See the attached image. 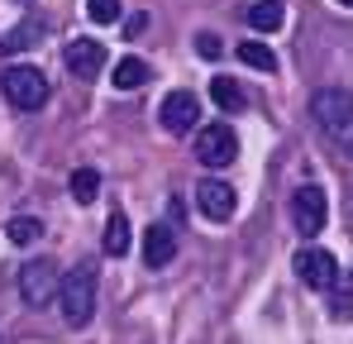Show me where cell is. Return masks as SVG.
Returning <instances> with one entry per match:
<instances>
[{"mask_svg": "<svg viewBox=\"0 0 353 344\" xmlns=\"http://www.w3.org/2000/svg\"><path fill=\"white\" fill-rule=\"evenodd\" d=\"M48 39V24L43 19H24V24H14L5 39H0V53H24V48H34V44H43Z\"/></svg>", "mask_w": 353, "mask_h": 344, "instance_id": "7c38bea8", "label": "cell"}, {"mask_svg": "<svg viewBox=\"0 0 353 344\" xmlns=\"http://www.w3.org/2000/svg\"><path fill=\"white\" fill-rule=\"evenodd\" d=\"M339 5H353V0H339Z\"/></svg>", "mask_w": 353, "mask_h": 344, "instance_id": "603a6c76", "label": "cell"}, {"mask_svg": "<svg viewBox=\"0 0 353 344\" xmlns=\"http://www.w3.org/2000/svg\"><path fill=\"white\" fill-rule=\"evenodd\" d=\"M296 278L310 287V292H334L339 287V263H334V254L330 249H320V244H310V249H301L292 258Z\"/></svg>", "mask_w": 353, "mask_h": 344, "instance_id": "277c9868", "label": "cell"}, {"mask_svg": "<svg viewBox=\"0 0 353 344\" xmlns=\"http://www.w3.org/2000/svg\"><path fill=\"white\" fill-rule=\"evenodd\" d=\"M86 15H91V24H115L119 0H86Z\"/></svg>", "mask_w": 353, "mask_h": 344, "instance_id": "ffe728a7", "label": "cell"}, {"mask_svg": "<svg viewBox=\"0 0 353 344\" xmlns=\"http://www.w3.org/2000/svg\"><path fill=\"white\" fill-rule=\"evenodd\" d=\"M196 158H201V168H230L239 158V139L230 124H205L201 134H196Z\"/></svg>", "mask_w": 353, "mask_h": 344, "instance_id": "5b68a950", "label": "cell"}, {"mask_svg": "<svg viewBox=\"0 0 353 344\" xmlns=\"http://www.w3.org/2000/svg\"><path fill=\"white\" fill-rule=\"evenodd\" d=\"M58 311L62 321L72 325V330H81L86 321H91V311H96V263H77V268H67L58 278Z\"/></svg>", "mask_w": 353, "mask_h": 344, "instance_id": "6da1fadb", "label": "cell"}, {"mask_svg": "<svg viewBox=\"0 0 353 344\" xmlns=\"http://www.w3.org/2000/svg\"><path fill=\"white\" fill-rule=\"evenodd\" d=\"M196 53L205 57V62H215V57L225 53V44H220L215 34H196Z\"/></svg>", "mask_w": 353, "mask_h": 344, "instance_id": "44dd1931", "label": "cell"}, {"mask_svg": "<svg viewBox=\"0 0 353 344\" xmlns=\"http://www.w3.org/2000/svg\"><path fill=\"white\" fill-rule=\"evenodd\" d=\"M67 187H72V196H77L81 206H91V201H96V191H101V172H96V168H77Z\"/></svg>", "mask_w": 353, "mask_h": 344, "instance_id": "2e32d148", "label": "cell"}, {"mask_svg": "<svg viewBox=\"0 0 353 344\" xmlns=\"http://www.w3.org/2000/svg\"><path fill=\"white\" fill-rule=\"evenodd\" d=\"M5 234H10V244H34V239L43 234V220H39V216H14V220L5 225Z\"/></svg>", "mask_w": 353, "mask_h": 344, "instance_id": "d6986e66", "label": "cell"}, {"mask_svg": "<svg viewBox=\"0 0 353 344\" xmlns=\"http://www.w3.org/2000/svg\"><path fill=\"white\" fill-rule=\"evenodd\" d=\"M14 5H29V0H14Z\"/></svg>", "mask_w": 353, "mask_h": 344, "instance_id": "7402d4cb", "label": "cell"}, {"mask_svg": "<svg viewBox=\"0 0 353 344\" xmlns=\"http://www.w3.org/2000/svg\"><path fill=\"white\" fill-rule=\"evenodd\" d=\"M172 254H176V239H172L168 225H148L143 229V263H148V268H168Z\"/></svg>", "mask_w": 353, "mask_h": 344, "instance_id": "8fae6325", "label": "cell"}, {"mask_svg": "<svg viewBox=\"0 0 353 344\" xmlns=\"http://www.w3.org/2000/svg\"><path fill=\"white\" fill-rule=\"evenodd\" d=\"M105 254H110V258H119V254H129V220H124V216H110V220H105Z\"/></svg>", "mask_w": 353, "mask_h": 344, "instance_id": "e0dca14e", "label": "cell"}, {"mask_svg": "<svg viewBox=\"0 0 353 344\" xmlns=\"http://www.w3.org/2000/svg\"><path fill=\"white\" fill-rule=\"evenodd\" d=\"M0 86H5V101H10L14 111H43V106H48V77H43L39 67H29V62L5 67Z\"/></svg>", "mask_w": 353, "mask_h": 344, "instance_id": "7a4b0ae2", "label": "cell"}, {"mask_svg": "<svg viewBox=\"0 0 353 344\" xmlns=\"http://www.w3.org/2000/svg\"><path fill=\"white\" fill-rule=\"evenodd\" d=\"M53 292H58V268H53V258H29V263L19 268V296H24V306H48Z\"/></svg>", "mask_w": 353, "mask_h": 344, "instance_id": "8992f818", "label": "cell"}, {"mask_svg": "<svg viewBox=\"0 0 353 344\" xmlns=\"http://www.w3.org/2000/svg\"><path fill=\"white\" fill-rule=\"evenodd\" d=\"M292 220L301 234H320L325 220H330V201H325V191L320 187H301L292 196Z\"/></svg>", "mask_w": 353, "mask_h": 344, "instance_id": "ba28073f", "label": "cell"}, {"mask_svg": "<svg viewBox=\"0 0 353 344\" xmlns=\"http://www.w3.org/2000/svg\"><path fill=\"white\" fill-rule=\"evenodd\" d=\"M196 120H201V101H196L191 91H172V96H163V106H158V124H163L168 134H191Z\"/></svg>", "mask_w": 353, "mask_h": 344, "instance_id": "52a82bcc", "label": "cell"}, {"mask_svg": "<svg viewBox=\"0 0 353 344\" xmlns=\"http://www.w3.org/2000/svg\"><path fill=\"white\" fill-rule=\"evenodd\" d=\"M148 82V62L143 57H119L115 62V91H139Z\"/></svg>", "mask_w": 353, "mask_h": 344, "instance_id": "5bb4252c", "label": "cell"}, {"mask_svg": "<svg viewBox=\"0 0 353 344\" xmlns=\"http://www.w3.org/2000/svg\"><path fill=\"white\" fill-rule=\"evenodd\" d=\"M243 19H248V29H258V34H272V29H282V19H287V5H282V0H253Z\"/></svg>", "mask_w": 353, "mask_h": 344, "instance_id": "4fadbf2b", "label": "cell"}, {"mask_svg": "<svg viewBox=\"0 0 353 344\" xmlns=\"http://www.w3.org/2000/svg\"><path fill=\"white\" fill-rule=\"evenodd\" d=\"M101 67H105V44H96V39H72L67 44V72L72 77L91 82Z\"/></svg>", "mask_w": 353, "mask_h": 344, "instance_id": "30bf717a", "label": "cell"}, {"mask_svg": "<svg viewBox=\"0 0 353 344\" xmlns=\"http://www.w3.org/2000/svg\"><path fill=\"white\" fill-rule=\"evenodd\" d=\"M196 211H201L205 220H230V216H234V187L220 182V177H201V187H196Z\"/></svg>", "mask_w": 353, "mask_h": 344, "instance_id": "9c48e42d", "label": "cell"}, {"mask_svg": "<svg viewBox=\"0 0 353 344\" xmlns=\"http://www.w3.org/2000/svg\"><path fill=\"white\" fill-rule=\"evenodd\" d=\"M210 101L225 115H234V111H243V86H239L234 77H215V82H210Z\"/></svg>", "mask_w": 353, "mask_h": 344, "instance_id": "9a60e30c", "label": "cell"}, {"mask_svg": "<svg viewBox=\"0 0 353 344\" xmlns=\"http://www.w3.org/2000/svg\"><path fill=\"white\" fill-rule=\"evenodd\" d=\"M239 62L243 67H258V72H272L277 67V53L268 44H239Z\"/></svg>", "mask_w": 353, "mask_h": 344, "instance_id": "ac0fdd59", "label": "cell"}, {"mask_svg": "<svg viewBox=\"0 0 353 344\" xmlns=\"http://www.w3.org/2000/svg\"><path fill=\"white\" fill-rule=\"evenodd\" d=\"M310 111H315L320 129H325L330 139L349 144V134H353V101H349V91H344V86H325V91H315Z\"/></svg>", "mask_w": 353, "mask_h": 344, "instance_id": "3957f363", "label": "cell"}]
</instances>
